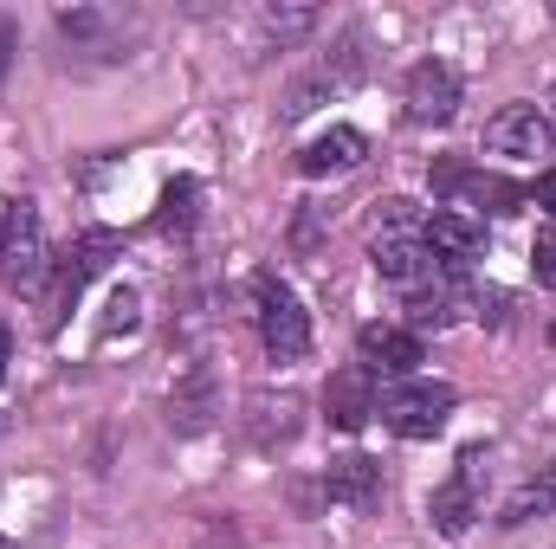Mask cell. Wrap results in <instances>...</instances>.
Here are the masks:
<instances>
[{
    "label": "cell",
    "mask_w": 556,
    "mask_h": 549,
    "mask_svg": "<svg viewBox=\"0 0 556 549\" xmlns=\"http://www.w3.org/2000/svg\"><path fill=\"white\" fill-rule=\"evenodd\" d=\"M376 413L402 433V439H433L440 426H446V413H453V388L446 382H395L382 401H376Z\"/></svg>",
    "instance_id": "1"
},
{
    "label": "cell",
    "mask_w": 556,
    "mask_h": 549,
    "mask_svg": "<svg viewBox=\"0 0 556 549\" xmlns=\"http://www.w3.org/2000/svg\"><path fill=\"white\" fill-rule=\"evenodd\" d=\"M260 336H266V349H273L278 362H298L304 349H311V317H304V304L273 284V278H260Z\"/></svg>",
    "instance_id": "2"
},
{
    "label": "cell",
    "mask_w": 556,
    "mask_h": 549,
    "mask_svg": "<svg viewBox=\"0 0 556 549\" xmlns=\"http://www.w3.org/2000/svg\"><path fill=\"white\" fill-rule=\"evenodd\" d=\"M408 117L415 124H453V111H459V72L446 65V59H420L415 72H408Z\"/></svg>",
    "instance_id": "3"
},
{
    "label": "cell",
    "mask_w": 556,
    "mask_h": 549,
    "mask_svg": "<svg viewBox=\"0 0 556 549\" xmlns=\"http://www.w3.org/2000/svg\"><path fill=\"white\" fill-rule=\"evenodd\" d=\"M485 149H492V155H518V162L551 155V124H544V111H538V104L498 111V117L485 124Z\"/></svg>",
    "instance_id": "4"
},
{
    "label": "cell",
    "mask_w": 556,
    "mask_h": 549,
    "mask_svg": "<svg viewBox=\"0 0 556 549\" xmlns=\"http://www.w3.org/2000/svg\"><path fill=\"white\" fill-rule=\"evenodd\" d=\"M356 356H363L369 375H395V382H408L415 362H420V336L415 330H395V323H369V330L356 336Z\"/></svg>",
    "instance_id": "5"
},
{
    "label": "cell",
    "mask_w": 556,
    "mask_h": 549,
    "mask_svg": "<svg viewBox=\"0 0 556 549\" xmlns=\"http://www.w3.org/2000/svg\"><path fill=\"white\" fill-rule=\"evenodd\" d=\"M324 413H330V426H343V433L369 426V413H376V375H369L363 362L337 369L330 388H324Z\"/></svg>",
    "instance_id": "6"
},
{
    "label": "cell",
    "mask_w": 556,
    "mask_h": 549,
    "mask_svg": "<svg viewBox=\"0 0 556 549\" xmlns=\"http://www.w3.org/2000/svg\"><path fill=\"white\" fill-rule=\"evenodd\" d=\"M369 259H376V272L389 278V284H408V291H420L433 278V253H427L420 233H376Z\"/></svg>",
    "instance_id": "7"
},
{
    "label": "cell",
    "mask_w": 556,
    "mask_h": 549,
    "mask_svg": "<svg viewBox=\"0 0 556 549\" xmlns=\"http://www.w3.org/2000/svg\"><path fill=\"white\" fill-rule=\"evenodd\" d=\"M324 491H330V505H343V511H369V505L382 498V465H376V459H363V452L330 459Z\"/></svg>",
    "instance_id": "8"
},
{
    "label": "cell",
    "mask_w": 556,
    "mask_h": 549,
    "mask_svg": "<svg viewBox=\"0 0 556 549\" xmlns=\"http://www.w3.org/2000/svg\"><path fill=\"white\" fill-rule=\"evenodd\" d=\"M7 246H0V259H7V278L20 284V291H39V278H46V240H39V227H33V214H13L7 220Z\"/></svg>",
    "instance_id": "9"
},
{
    "label": "cell",
    "mask_w": 556,
    "mask_h": 549,
    "mask_svg": "<svg viewBox=\"0 0 556 549\" xmlns=\"http://www.w3.org/2000/svg\"><path fill=\"white\" fill-rule=\"evenodd\" d=\"M363 149H369V137H363V130L337 124V130H324V137L304 142L298 168H304V175H343V168H356V162H363Z\"/></svg>",
    "instance_id": "10"
},
{
    "label": "cell",
    "mask_w": 556,
    "mask_h": 549,
    "mask_svg": "<svg viewBox=\"0 0 556 549\" xmlns=\"http://www.w3.org/2000/svg\"><path fill=\"white\" fill-rule=\"evenodd\" d=\"M420 240H427V253H433V266H466V259H479V227L466 220V214H433L427 227H420Z\"/></svg>",
    "instance_id": "11"
},
{
    "label": "cell",
    "mask_w": 556,
    "mask_h": 549,
    "mask_svg": "<svg viewBox=\"0 0 556 549\" xmlns=\"http://www.w3.org/2000/svg\"><path fill=\"white\" fill-rule=\"evenodd\" d=\"M472 465H479V452H466V459H459V472L433 491V524H440L446 537H459V531L479 518V498H472V478H479V472H472Z\"/></svg>",
    "instance_id": "12"
},
{
    "label": "cell",
    "mask_w": 556,
    "mask_h": 549,
    "mask_svg": "<svg viewBox=\"0 0 556 549\" xmlns=\"http://www.w3.org/2000/svg\"><path fill=\"white\" fill-rule=\"evenodd\" d=\"M117 246H124V240H117L111 227H91V233L78 240V253H72L65 266H59V304H72V297L85 291V278H98V272H104Z\"/></svg>",
    "instance_id": "13"
},
{
    "label": "cell",
    "mask_w": 556,
    "mask_h": 549,
    "mask_svg": "<svg viewBox=\"0 0 556 549\" xmlns=\"http://www.w3.org/2000/svg\"><path fill=\"white\" fill-rule=\"evenodd\" d=\"M459 291L453 284H440V291H415V330H446L453 317H459Z\"/></svg>",
    "instance_id": "14"
},
{
    "label": "cell",
    "mask_w": 556,
    "mask_h": 549,
    "mask_svg": "<svg viewBox=\"0 0 556 549\" xmlns=\"http://www.w3.org/2000/svg\"><path fill=\"white\" fill-rule=\"evenodd\" d=\"M525 511H556V465H544V478L518 491V505H511V518H505V524H518Z\"/></svg>",
    "instance_id": "15"
},
{
    "label": "cell",
    "mask_w": 556,
    "mask_h": 549,
    "mask_svg": "<svg viewBox=\"0 0 556 549\" xmlns=\"http://www.w3.org/2000/svg\"><path fill=\"white\" fill-rule=\"evenodd\" d=\"M531 266H538V284H551V291H556V220L538 233V246H531Z\"/></svg>",
    "instance_id": "16"
},
{
    "label": "cell",
    "mask_w": 556,
    "mask_h": 549,
    "mask_svg": "<svg viewBox=\"0 0 556 549\" xmlns=\"http://www.w3.org/2000/svg\"><path fill=\"white\" fill-rule=\"evenodd\" d=\"M137 291H117L111 297V317H104V336H117V330H137Z\"/></svg>",
    "instance_id": "17"
},
{
    "label": "cell",
    "mask_w": 556,
    "mask_h": 549,
    "mask_svg": "<svg viewBox=\"0 0 556 549\" xmlns=\"http://www.w3.org/2000/svg\"><path fill=\"white\" fill-rule=\"evenodd\" d=\"M188 201H194V181H175L162 194V220H188Z\"/></svg>",
    "instance_id": "18"
},
{
    "label": "cell",
    "mask_w": 556,
    "mask_h": 549,
    "mask_svg": "<svg viewBox=\"0 0 556 549\" xmlns=\"http://www.w3.org/2000/svg\"><path fill=\"white\" fill-rule=\"evenodd\" d=\"M433 181H440V188H466V162H440Z\"/></svg>",
    "instance_id": "19"
},
{
    "label": "cell",
    "mask_w": 556,
    "mask_h": 549,
    "mask_svg": "<svg viewBox=\"0 0 556 549\" xmlns=\"http://www.w3.org/2000/svg\"><path fill=\"white\" fill-rule=\"evenodd\" d=\"M538 201H544V214L556 220V168L551 175H538Z\"/></svg>",
    "instance_id": "20"
},
{
    "label": "cell",
    "mask_w": 556,
    "mask_h": 549,
    "mask_svg": "<svg viewBox=\"0 0 556 549\" xmlns=\"http://www.w3.org/2000/svg\"><path fill=\"white\" fill-rule=\"evenodd\" d=\"M7 356H13V336H7V323H0V375H7Z\"/></svg>",
    "instance_id": "21"
},
{
    "label": "cell",
    "mask_w": 556,
    "mask_h": 549,
    "mask_svg": "<svg viewBox=\"0 0 556 549\" xmlns=\"http://www.w3.org/2000/svg\"><path fill=\"white\" fill-rule=\"evenodd\" d=\"M7 46H13V33H7V20H0V52H7Z\"/></svg>",
    "instance_id": "22"
},
{
    "label": "cell",
    "mask_w": 556,
    "mask_h": 549,
    "mask_svg": "<svg viewBox=\"0 0 556 549\" xmlns=\"http://www.w3.org/2000/svg\"><path fill=\"white\" fill-rule=\"evenodd\" d=\"M551 336H556V330H551Z\"/></svg>",
    "instance_id": "23"
}]
</instances>
